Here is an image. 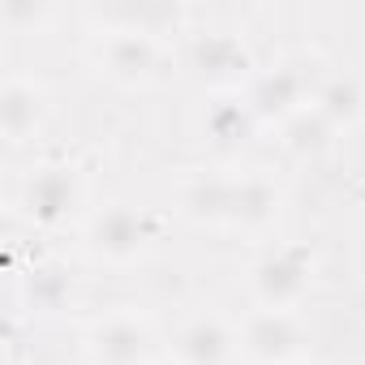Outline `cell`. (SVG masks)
Listing matches in <instances>:
<instances>
[{
	"label": "cell",
	"instance_id": "277c9868",
	"mask_svg": "<svg viewBox=\"0 0 365 365\" xmlns=\"http://www.w3.org/2000/svg\"><path fill=\"white\" fill-rule=\"evenodd\" d=\"M314 91H318V82H314L309 61L292 56V61H279L275 69L258 73V78L250 82V95H245V99H250V108H254L258 120L284 125L288 116H297L301 108H309L305 99H314Z\"/></svg>",
	"mask_w": 365,
	"mask_h": 365
},
{
	"label": "cell",
	"instance_id": "7a4b0ae2",
	"mask_svg": "<svg viewBox=\"0 0 365 365\" xmlns=\"http://www.w3.org/2000/svg\"><path fill=\"white\" fill-rule=\"evenodd\" d=\"M86 202V185L82 172L73 163H39L31 168V176L22 180V215L39 228H61L69 224Z\"/></svg>",
	"mask_w": 365,
	"mask_h": 365
},
{
	"label": "cell",
	"instance_id": "52a82bcc",
	"mask_svg": "<svg viewBox=\"0 0 365 365\" xmlns=\"http://www.w3.org/2000/svg\"><path fill=\"white\" fill-rule=\"evenodd\" d=\"M155 331L142 314H108L86 331V352L95 365H146Z\"/></svg>",
	"mask_w": 365,
	"mask_h": 365
},
{
	"label": "cell",
	"instance_id": "30bf717a",
	"mask_svg": "<svg viewBox=\"0 0 365 365\" xmlns=\"http://www.w3.org/2000/svg\"><path fill=\"white\" fill-rule=\"evenodd\" d=\"M190 61H194V69H198L207 82H215V86H232V82L250 78V69H254L250 48H245L237 35H228V31H207V35H198L194 48H190Z\"/></svg>",
	"mask_w": 365,
	"mask_h": 365
},
{
	"label": "cell",
	"instance_id": "9a60e30c",
	"mask_svg": "<svg viewBox=\"0 0 365 365\" xmlns=\"http://www.w3.org/2000/svg\"><path fill=\"white\" fill-rule=\"evenodd\" d=\"M309 103H314V108H318L335 129L356 125V120H361V112H365V95H361V86H356L352 78H322Z\"/></svg>",
	"mask_w": 365,
	"mask_h": 365
},
{
	"label": "cell",
	"instance_id": "6da1fadb",
	"mask_svg": "<svg viewBox=\"0 0 365 365\" xmlns=\"http://www.w3.org/2000/svg\"><path fill=\"white\" fill-rule=\"evenodd\" d=\"M314 271H318L314 250L305 241H288L279 250H267L250 267V292H254V301L262 309H292L309 292Z\"/></svg>",
	"mask_w": 365,
	"mask_h": 365
},
{
	"label": "cell",
	"instance_id": "2e32d148",
	"mask_svg": "<svg viewBox=\"0 0 365 365\" xmlns=\"http://www.w3.org/2000/svg\"><path fill=\"white\" fill-rule=\"evenodd\" d=\"M0 14H5L9 26H35V22L48 18V5H35V0H5Z\"/></svg>",
	"mask_w": 365,
	"mask_h": 365
},
{
	"label": "cell",
	"instance_id": "7c38bea8",
	"mask_svg": "<svg viewBox=\"0 0 365 365\" xmlns=\"http://www.w3.org/2000/svg\"><path fill=\"white\" fill-rule=\"evenodd\" d=\"M279 215V190L267 176H237V194H232V220L228 228L241 232H262Z\"/></svg>",
	"mask_w": 365,
	"mask_h": 365
},
{
	"label": "cell",
	"instance_id": "9c48e42d",
	"mask_svg": "<svg viewBox=\"0 0 365 365\" xmlns=\"http://www.w3.org/2000/svg\"><path fill=\"white\" fill-rule=\"evenodd\" d=\"M232 194H237V176L194 172L176 185V211L198 228H220L232 220Z\"/></svg>",
	"mask_w": 365,
	"mask_h": 365
},
{
	"label": "cell",
	"instance_id": "4fadbf2b",
	"mask_svg": "<svg viewBox=\"0 0 365 365\" xmlns=\"http://www.w3.org/2000/svg\"><path fill=\"white\" fill-rule=\"evenodd\" d=\"M254 125H258V116L245 95H220V99H211V108L202 116V133L215 146H241L254 133Z\"/></svg>",
	"mask_w": 365,
	"mask_h": 365
},
{
	"label": "cell",
	"instance_id": "8992f818",
	"mask_svg": "<svg viewBox=\"0 0 365 365\" xmlns=\"http://www.w3.org/2000/svg\"><path fill=\"white\" fill-rule=\"evenodd\" d=\"M95 61L116 86H146L159 69V43L138 26H120L99 39Z\"/></svg>",
	"mask_w": 365,
	"mask_h": 365
},
{
	"label": "cell",
	"instance_id": "8fae6325",
	"mask_svg": "<svg viewBox=\"0 0 365 365\" xmlns=\"http://www.w3.org/2000/svg\"><path fill=\"white\" fill-rule=\"evenodd\" d=\"M43 112H48V103H43V91L35 82L9 78L0 86V133H5L9 146H22L26 138H35L43 125Z\"/></svg>",
	"mask_w": 365,
	"mask_h": 365
},
{
	"label": "cell",
	"instance_id": "3957f363",
	"mask_svg": "<svg viewBox=\"0 0 365 365\" xmlns=\"http://www.w3.org/2000/svg\"><path fill=\"white\" fill-rule=\"evenodd\" d=\"M150 241H155V220L146 211H133V207H103L86 224V250L112 267L138 262L150 250Z\"/></svg>",
	"mask_w": 365,
	"mask_h": 365
},
{
	"label": "cell",
	"instance_id": "5b68a950",
	"mask_svg": "<svg viewBox=\"0 0 365 365\" xmlns=\"http://www.w3.org/2000/svg\"><path fill=\"white\" fill-rule=\"evenodd\" d=\"M241 352L254 365H297L305 352V331L288 309H258L241 327Z\"/></svg>",
	"mask_w": 365,
	"mask_h": 365
},
{
	"label": "cell",
	"instance_id": "5bb4252c",
	"mask_svg": "<svg viewBox=\"0 0 365 365\" xmlns=\"http://www.w3.org/2000/svg\"><path fill=\"white\" fill-rule=\"evenodd\" d=\"M335 125L309 103V108H301L297 116H288L284 125H279V142H284V150L288 155H297V159H318V155H327L331 150V142H335Z\"/></svg>",
	"mask_w": 365,
	"mask_h": 365
},
{
	"label": "cell",
	"instance_id": "ac0fdd59",
	"mask_svg": "<svg viewBox=\"0 0 365 365\" xmlns=\"http://www.w3.org/2000/svg\"><path fill=\"white\" fill-rule=\"evenodd\" d=\"M163 365H180V361H163Z\"/></svg>",
	"mask_w": 365,
	"mask_h": 365
},
{
	"label": "cell",
	"instance_id": "e0dca14e",
	"mask_svg": "<svg viewBox=\"0 0 365 365\" xmlns=\"http://www.w3.org/2000/svg\"><path fill=\"white\" fill-rule=\"evenodd\" d=\"M65 288L61 267H35V301H56Z\"/></svg>",
	"mask_w": 365,
	"mask_h": 365
},
{
	"label": "cell",
	"instance_id": "d6986e66",
	"mask_svg": "<svg viewBox=\"0 0 365 365\" xmlns=\"http://www.w3.org/2000/svg\"><path fill=\"white\" fill-rule=\"evenodd\" d=\"M297 365H301V361H297Z\"/></svg>",
	"mask_w": 365,
	"mask_h": 365
},
{
	"label": "cell",
	"instance_id": "ba28073f",
	"mask_svg": "<svg viewBox=\"0 0 365 365\" xmlns=\"http://www.w3.org/2000/svg\"><path fill=\"white\" fill-rule=\"evenodd\" d=\"M241 339L220 314H194L172 339V361L180 365H232Z\"/></svg>",
	"mask_w": 365,
	"mask_h": 365
}]
</instances>
